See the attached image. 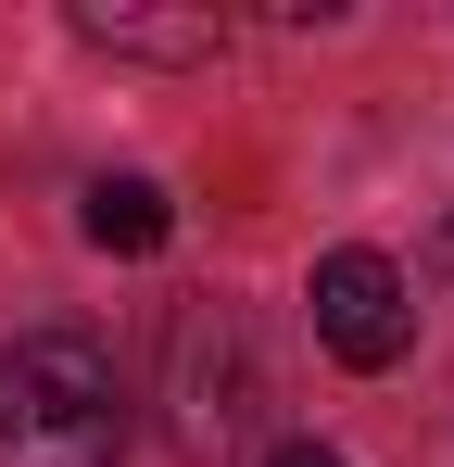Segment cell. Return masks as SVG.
Segmentation results:
<instances>
[{"label": "cell", "mask_w": 454, "mask_h": 467, "mask_svg": "<svg viewBox=\"0 0 454 467\" xmlns=\"http://www.w3.org/2000/svg\"><path fill=\"white\" fill-rule=\"evenodd\" d=\"M127 455V379L88 328H26L0 354V467H114Z\"/></svg>", "instance_id": "cell-1"}, {"label": "cell", "mask_w": 454, "mask_h": 467, "mask_svg": "<svg viewBox=\"0 0 454 467\" xmlns=\"http://www.w3.org/2000/svg\"><path fill=\"white\" fill-rule=\"evenodd\" d=\"M315 341L341 354V367H404V341H417V291H404V265L366 253V240H341V253H315Z\"/></svg>", "instance_id": "cell-2"}, {"label": "cell", "mask_w": 454, "mask_h": 467, "mask_svg": "<svg viewBox=\"0 0 454 467\" xmlns=\"http://www.w3.org/2000/svg\"><path fill=\"white\" fill-rule=\"evenodd\" d=\"M76 38L114 51V64H215L227 13L215 0H76Z\"/></svg>", "instance_id": "cell-3"}, {"label": "cell", "mask_w": 454, "mask_h": 467, "mask_svg": "<svg viewBox=\"0 0 454 467\" xmlns=\"http://www.w3.org/2000/svg\"><path fill=\"white\" fill-rule=\"evenodd\" d=\"M76 228L101 240V253H164V228H177V202H164L151 177H88V202H76Z\"/></svg>", "instance_id": "cell-4"}, {"label": "cell", "mask_w": 454, "mask_h": 467, "mask_svg": "<svg viewBox=\"0 0 454 467\" xmlns=\"http://www.w3.org/2000/svg\"><path fill=\"white\" fill-rule=\"evenodd\" d=\"M265 467H341V455H328V442H278Z\"/></svg>", "instance_id": "cell-5"}]
</instances>
